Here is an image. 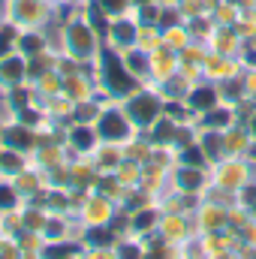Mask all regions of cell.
Instances as JSON below:
<instances>
[{
	"instance_id": "1",
	"label": "cell",
	"mask_w": 256,
	"mask_h": 259,
	"mask_svg": "<svg viewBox=\"0 0 256 259\" xmlns=\"http://www.w3.org/2000/svg\"><path fill=\"white\" fill-rule=\"evenodd\" d=\"M3 12L18 30H39L49 21L46 0H3Z\"/></svg>"
},
{
	"instance_id": "2",
	"label": "cell",
	"mask_w": 256,
	"mask_h": 259,
	"mask_svg": "<svg viewBox=\"0 0 256 259\" xmlns=\"http://www.w3.org/2000/svg\"><path fill=\"white\" fill-rule=\"evenodd\" d=\"M66 36V52L75 58V61H84L94 49H97V30L88 24V21H75V24H69L64 30Z\"/></svg>"
},
{
	"instance_id": "3",
	"label": "cell",
	"mask_w": 256,
	"mask_h": 259,
	"mask_svg": "<svg viewBox=\"0 0 256 259\" xmlns=\"http://www.w3.org/2000/svg\"><path fill=\"white\" fill-rule=\"evenodd\" d=\"M103 78H106V88L115 94V97H127L136 91V81H133V72H130L124 61L118 55H106L103 61Z\"/></svg>"
},
{
	"instance_id": "4",
	"label": "cell",
	"mask_w": 256,
	"mask_h": 259,
	"mask_svg": "<svg viewBox=\"0 0 256 259\" xmlns=\"http://www.w3.org/2000/svg\"><path fill=\"white\" fill-rule=\"evenodd\" d=\"M39 133L33 127H24V124H18V121H9L3 133H0V142L3 145H9V148H15V151H21V154H30V151H36L39 148Z\"/></svg>"
},
{
	"instance_id": "5",
	"label": "cell",
	"mask_w": 256,
	"mask_h": 259,
	"mask_svg": "<svg viewBox=\"0 0 256 259\" xmlns=\"http://www.w3.org/2000/svg\"><path fill=\"white\" fill-rule=\"evenodd\" d=\"M97 133L106 142H124L130 139V118L127 112H115V109H103L97 118Z\"/></svg>"
},
{
	"instance_id": "6",
	"label": "cell",
	"mask_w": 256,
	"mask_h": 259,
	"mask_svg": "<svg viewBox=\"0 0 256 259\" xmlns=\"http://www.w3.org/2000/svg\"><path fill=\"white\" fill-rule=\"evenodd\" d=\"M157 112H160V106H157V100H154L151 94H133V97H130V103H127L130 124H142V127H148V124H154Z\"/></svg>"
},
{
	"instance_id": "7",
	"label": "cell",
	"mask_w": 256,
	"mask_h": 259,
	"mask_svg": "<svg viewBox=\"0 0 256 259\" xmlns=\"http://www.w3.org/2000/svg\"><path fill=\"white\" fill-rule=\"evenodd\" d=\"M27 81V58H21L18 52L6 55L0 61V88H12V84H24Z\"/></svg>"
},
{
	"instance_id": "8",
	"label": "cell",
	"mask_w": 256,
	"mask_h": 259,
	"mask_svg": "<svg viewBox=\"0 0 256 259\" xmlns=\"http://www.w3.org/2000/svg\"><path fill=\"white\" fill-rule=\"evenodd\" d=\"M24 169H27V154H21V151L3 145V148H0V178L12 181V178H15L18 172H24Z\"/></svg>"
},
{
	"instance_id": "9",
	"label": "cell",
	"mask_w": 256,
	"mask_h": 259,
	"mask_svg": "<svg viewBox=\"0 0 256 259\" xmlns=\"http://www.w3.org/2000/svg\"><path fill=\"white\" fill-rule=\"evenodd\" d=\"M46 46H49V39H46V33H39V30H21L18 39H15V52H18L21 58H36V55L46 52Z\"/></svg>"
},
{
	"instance_id": "10",
	"label": "cell",
	"mask_w": 256,
	"mask_h": 259,
	"mask_svg": "<svg viewBox=\"0 0 256 259\" xmlns=\"http://www.w3.org/2000/svg\"><path fill=\"white\" fill-rule=\"evenodd\" d=\"M12 187L18 190V196H21V202H27V199H33V196L42 190V178L39 175H33V172H18L15 178H12Z\"/></svg>"
},
{
	"instance_id": "11",
	"label": "cell",
	"mask_w": 256,
	"mask_h": 259,
	"mask_svg": "<svg viewBox=\"0 0 256 259\" xmlns=\"http://www.w3.org/2000/svg\"><path fill=\"white\" fill-rule=\"evenodd\" d=\"M97 127H88V124H78V127H72L66 133V142L75 148V151H91L94 145H97Z\"/></svg>"
},
{
	"instance_id": "12",
	"label": "cell",
	"mask_w": 256,
	"mask_h": 259,
	"mask_svg": "<svg viewBox=\"0 0 256 259\" xmlns=\"http://www.w3.org/2000/svg\"><path fill=\"white\" fill-rule=\"evenodd\" d=\"M106 202H109V199H100V196L84 202V217L91 220V226H103V223L109 220V211H112V208H109Z\"/></svg>"
},
{
	"instance_id": "13",
	"label": "cell",
	"mask_w": 256,
	"mask_h": 259,
	"mask_svg": "<svg viewBox=\"0 0 256 259\" xmlns=\"http://www.w3.org/2000/svg\"><path fill=\"white\" fill-rule=\"evenodd\" d=\"M109 36H112V42H118V46H133V39H136V27L121 15V18L109 27Z\"/></svg>"
},
{
	"instance_id": "14",
	"label": "cell",
	"mask_w": 256,
	"mask_h": 259,
	"mask_svg": "<svg viewBox=\"0 0 256 259\" xmlns=\"http://www.w3.org/2000/svg\"><path fill=\"white\" fill-rule=\"evenodd\" d=\"M42 238H46V244L64 241V238H66V220H64V217H49V220H46V226H42Z\"/></svg>"
},
{
	"instance_id": "15",
	"label": "cell",
	"mask_w": 256,
	"mask_h": 259,
	"mask_svg": "<svg viewBox=\"0 0 256 259\" xmlns=\"http://www.w3.org/2000/svg\"><path fill=\"white\" fill-rule=\"evenodd\" d=\"M18 205H21V196L12 187V181L0 178V211H12V208H18Z\"/></svg>"
},
{
	"instance_id": "16",
	"label": "cell",
	"mask_w": 256,
	"mask_h": 259,
	"mask_svg": "<svg viewBox=\"0 0 256 259\" xmlns=\"http://www.w3.org/2000/svg\"><path fill=\"white\" fill-rule=\"evenodd\" d=\"M0 259H24L15 235H3V238H0Z\"/></svg>"
},
{
	"instance_id": "17",
	"label": "cell",
	"mask_w": 256,
	"mask_h": 259,
	"mask_svg": "<svg viewBox=\"0 0 256 259\" xmlns=\"http://www.w3.org/2000/svg\"><path fill=\"white\" fill-rule=\"evenodd\" d=\"M130 3H133V0H97V6H100L106 15H115V18H121V15L127 12Z\"/></svg>"
},
{
	"instance_id": "18",
	"label": "cell",
	"mask_w": 256,
	"mask_h": 259,
	"mask_svg": "<svg viewBox=\"0 0 256 259\" xmlns=\"http://www.w3.org/2000/svg\"><path fill=\"white\" fill-rule=\"evenodd\" d=\"M6 21V12H3V0H0V24Z\"/></svg>"
},
{
	"instance_id": "19",
	"label": "cell",
	"mask_w": 256,
	"mask_h": 259,
	"mask_svg": "<svg viewBox=\"0 0 256 259\" xmlns=\"http://www.w3.org/2000/svg\"><path fill=\"white\" fill-rule=\"evenodd\" d=\"M133 3H139V6H145V3H151V0H133Z\"/></svg>"
},
{
	"instance_id": "20",
	"label": "cell",
	"mask_w": 256,
	"mask_h": 259,
	"mask_svg": "<svg viewBox=\"0 0 256 259\" xmlns=\"http://www.w3.org/2000/svg\"><path fill=\"white\" fill-rule=\"evenodd\" d=\"M3 235H6V232H3V226H0V238H3Z\"/></svg>"
}]
</instances>
